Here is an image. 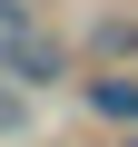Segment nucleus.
<instances>
[{"label": "nucleus", "mask_w": 138, "mask_h": 147, "mask_svg": "<svg viewBox=\"0 0 138 147\" xmlns=\"http://www.w3.org/2000/svg\"><path fill=\"white\" fill-rule=\"evenodd\" d=\"M99 108H109V118H128V127H138V79H99Z\"/></svg>", "instance_id": "obj_1"}, {"label": "nucleus", "mask_w": 138, "mask_h": 147, "mask_svg": "<svg viewBox=\"0 0 138 147\" xmlns=\"http://www.w3.org/2000/svg\"><path fill=\"white\" fill-rule=\"evenodd\" d=\"M0 127H20V98H10V88H0Z\"/></svg>", "instance_id": "obj_2"}, {"label": "nucleus", "mask_w": 138, "mask_h": 147, "mask_svg": "<svg viewBox=\"0 0 138 147\" xmlns=\"http://www.w3.org/2000/svg\"><path fill=\"white\" fill-rule=\"evenodd\" d=\"M128 147H138V137H128Z\"/></svg>", "instance_id": "obj_3"}]
</instances>
